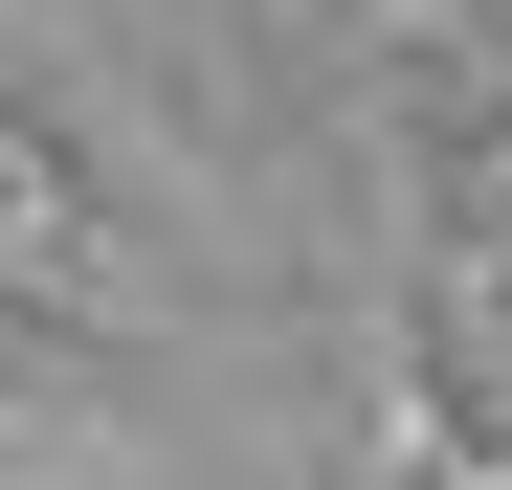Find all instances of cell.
I'll list each match as a JSON object with an SVG mask.
<instances>
[{
    "instance_id": "cell-1",
    "label": "cell",
    "mask_w": 512,
    "mask_h": 490,
    "mask_svg": "<svg viewBox=\"0 0 512 490\" xmlns=\"http://www.w3.org/2000/svg\"><path fill=\"white\" fill-rule=\"evenodd\" d=\"M112 268V223H90V179L23 134V90H0V290H90Z\"/></svg>"
},
{
    "instance_id": "cell-2",
    "label": "cell",
    "mask_w": 512,
    "mask_h": 490,
    "mask_svg": "<svg viewBox=\"0 0 512 490\" xmlns=\"http://www.w3.org/2000/svg\"><path fill=\"white\" fill-rule=\"evenodd\" d=\"M423 401H446L468 468H512V268H468L446 312H423Z\"/></svg>"
}]
</instances>
